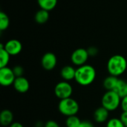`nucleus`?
<instances>
[{"mask_svg": "<svg viewBox=\"0 0 127 127\" xmlns=\"http://www.w3.org/2000/svg\"><path fill=\"white\" fill-rule=\"evenodd\" d=\"M97 76V72L95 68L91 65L85 64L76 69V74L74 80L80 86H87L93 83L95 80Z\"/></svg>", "mask_w": 127, "mask_h": 127, "instance_id": "nucleus-1", "label": "nucleus"}, {"mask_svg": "<svg viewBox=\"0 0 127 127\" xmlns=\"http://www.w3.org/2000/svg\"><path fill=\"white\" fill-rule=\"evenodd\" d=\"M106 66L109 75L118 77L127 71V60L124 56L115 54L109 59Z\"/></svg>", "mask_w": 127, "mask_h": 127, "instance_id": "nucleus-2", "label": "nucleus"}, {"mask_svg": "<svg viewBox=\"0 0 127 127\" xmlns=\"http://www.w3.org/2000/svg\"><path fill=\"white\" fill-rule=\"evenodd\" d=\"M58 110L63 115L67 117L77 115L80 110L78 102L72 97L60 100L58 103Z\"/></svg>", "mask_w": 127, "mask_h": 127, "instance_id": "nucleus-3", "label": "nucleus"}, {"mask_svg": "<svg viewBox=\"0 0 127 127\" xmlns=\"http://www.w3.org/2000/svg\"><path fill=\"white\" fill-rule=\"evenodd\" d=\"M121 97L115 91H107L101 98V104L109 112H114L121 107Z\"/></svg>", "mask_w": 127, "mask_h": 127, "instance_id": "nucleus-4", "label": "nucleus"}, {"mask_svg": "<svg viewBox=\"0 0 127 127\" xmlns=\"http://www.w3.org/2000/svg\"><path fill=\"white\" fill-rule=\"evenodd\" d=\"M73 94V87L69 82L63 80L57 83L54 87V95L60 100L71 97Z\"/></svg>", "mask_w": 127, "mask_h": 127, "instance_id": "nucleus-5", "label": "nucleus"}, {"mask_svg": "<svg viewBox=\"0 0 127 127\" xmlns=\"http://www.w3.org/2000/svg\"><path fill=\"white\" fill-rule=\"evenodd\" d=\"M89 57V55L87 51V49L80 48L74 50L72 52L71 55V63L74 65L80 67L81 65L86 64V62L88 61Z\"/></svg>", "mask_w": 127, "mask_h": 127, "instance_id": "nucleus-6", "label": "nucleus"}, {"mask_svg": "<svg viewBox=\"0 0 127 127\" xmlns=\"http://www.w3.org/2000/svg\"><path fill=\"white\" fill-rule=\"evenodd\" d=\"M13 68L8 66L0 68V84L4 87L12 86L16 80Z\"/></svg>", "mask_w": 127, "mask_h": 127, "instance_id": "nucleus-7", "label": "nucleus"}, {"mask_svg": "<svg viewBox=\"0 0 127 127\" xmlns=\"http://www.w3.org/2000/svg\"><path fill=\"white\" fill-rule=\"evenodd\" d=\"M57 63L56 55L52 52L45 53L41 59V65L46 71H51L55 68Z\"/></svg>", "mask_w": 127, "mask_h": 127, "instance_id": "nucleus-8", "label": "nucleus"}, {"mask_svg": "<svg viewBox=\"0 0 127 127\" xmlns=\"http://www.w3.org/2000/svg\"><path fill=\"white\" fill-rule=\"evenodd\" d=\"M4 49L9 53L10 56H16L20 54L22 50V45L20 41L16 39L8 40L4 45Z\"/></svg>", "mask_w": 127, "mask_h": 127, "instance_id": "nucleus-9", "label": "nucleus"}, {"mask_svg": "<svg viewBox=\"0 0 127 127\" xmlns=\"http://www.w3.org/2000/svg\"><path fill=\"white\" fill-rule=\"evenodd\" d=\"M13 86L14 89L18 93L21 94H25L30 89V83L28 80L23 76L16 77Z\"/></svg>", "mask_w": 127, "mask_h": 127, "instance_id": "nucleus-10", "label": "nucleus"}, {"mask_svg": "<svg viewBox=\"0 0 127 127\" xmlns=\"http://www.w3.org/2000/svg\"><path fill=\"white\" fill-rule=\"evenodd\" d=\"M109 111L105 109L103 106H100L95 109L93 114L94 120L97 124H103L109 121Z\"/></svg>", "mask_w": 127, "mask_h": 127, "instance_id": "nucleus-11", "label": "nucleus"}, {"mask_svg": "<svg viewBox=\"0 0 127 127\" xmlns=\"http://www.w3.org/2000/svg\"><path fill=\"white\" fill-rule=\"evenodd\" d=\"M76 69L72 65H65L60 71V76L63 80L70 82L75 79Z\"/></svg>", "mask_w": 127, "mask_h": 127, "instance_id": "nucleus-12", "label": "nucleus"}, {"mask_svg": "<svg viewBox=\"0 0 127 127\" xmlns=\"http://www.w3.org/2000/svg\"><path fill=\"white\" fill-rule=\"evenodd\" d=\"M13 123V114L9 109H4L0 113V124L2 127H10Z\"/></svg>", "mask_w": 127, "mask_h": 127, "instance_id": "nucleus-13", "label": "nucleus"}, {"mask_svg": "<svg viewBox=\"0 0 127 127\" xmlns=\"http://www.w3.org/2000/svg\"><path fill=\"white\" fill-rule=\"evenodd\" d=\"M118 79H119L118 77L112 75H109L107 77H106L103 83V86L104 89L106 91H114L116 84L118 81Z\"/></svg>", "mask_w": 127, "mask_h": 127, "instance_id": "nucleus-14", "label": "nucleus"}, {"mask_svg": "<svg viewBox=\"0 0 127 127\" xmlns=\"http://www.w3.org/2000/svg\"><path fill=\"white\" fill-rule=\"evenodd\" d=\"M49 16H50L49 11H47L43 9H40L36 13L34 19L38 24L42 25L48 22V20L49 19Z\"/></svg>", "mask_w": 127, "mask_h": 127, "instance_id": "nucleus-15", "label": "nucleus"}, {"mask_svg": "<svg viewBox=\"0 0 127 127\" xmlns=\"http://www.w3.org/2000/svg\"><path fill=\"white\" fill-rule=\"evenodd\" d=\"M10 55L4 49V47L2 44L0 45V68L7 67L10 61Z\"/></svg>", "mask_w": 127, "mask_h": 127, "instance_id": "nucleus-16", "label": "nucleus"}, {"mask_svg": "<svg viewBox=\"0 0 127 127\" xmlns=\"http://www.w3.org/2000/svg\"><path fill=\"white\" fill-rule=\"evenodd\" d=\"M40 9L51 11L54 9L57 4V0H37Z\"/></svg>", "mask_w": 127, "mask_h": 127, "instance_id": "nucleus-17", "label": "nucleus"}, {"mask_svg": "<svg viewBox=\"0 0 127 127\" xmlns=\"http://www.w3.org/2000/svg\"><path fill=\"white\" fill-rule=\"evenodd\" d=\"M114 91L117 92L121 98L127 96V82L124 80L119 78Z\"/></svg>", "mask_w": 127, "mask_h": 127, "instance_id": "nucleus-18", "label": "nucleus"}, {"mask_svg": "<svg viewBox=\"0 0 127 127\" xmlns=\"http://www.w3.org/2000/svg\"><path fill=\"white\" fill-rule=\"evenodd\" d=\"M81 122L82 121L77 117V115H73L66 118L65 126L66 127H79Z\"/></svg>", "mask_w": 127, "mask_h": 127, "instance_id": "nucleus-19", "label": "nucleus"}, {"mask_svg": "<svg viewBox=\"0 0 127 127\" xmlns=\"http://www.w3.org/2000/svg\"><path fill=\"white\" fill-rule=\"evenodd\" d=\"M10 25V19L8 16L3 11L0 12V31H3L7 29Z\"/></svg>", "mask_w": 127, "mask_h": 127, "instance_id": "nucleus-20", "label": "nucleus"}, {"mask_svg": "<svg viewBox=\"0 0 127 127\" xmlns=\"http://www.w3.org/2000/svg\"><path fill=\"white\" fill-rule=\"evenodd\" d=\"M106 127H125V126L121 118H113L109 119V121L106 122Z\"/></svg>", "mask_w": 127, "mask_h": 127, "instance_id": "nucleus-21", "label": "nucleus"}, {"mask_svg": "<svg viewBox=\"0 0 127 127\" xmlns=\"http://www.w3.org/2000/svg\"><path fill=\"white\" fill-rule=\"evenodd\" d=\"M13 73L16 76V77H22L24 74V68L21 65H16L13 68Z\"/></svg>", "mask_w": 127, "mask_h": 127, "instance_id": "nucleus-22", "label": "nucleus"}, {"mask_svg": "<svg viewBox=\"0 0 127 127\" xmlns=\"http://www.w3.org/2000/svg\"><path fill=\"white\" fill-rule=\"evenodd\" d=\"M89 57H95L98 54V49L95 46H91L87 49Z\"/></svg>", "mask_w": 127, "mask_h": 127, "instance_id": "nucleus-23", "label": "nucleus"}, {"mask_svg": "<svg viewBox=\"0 0 127 127\" xmlns=\"http://www.w3.org/2000/svg\"><path fill=\"white\" fill-rule=\"evenodd\" d=\"M44 127H60V125L58 124V123L54 120H50L48 121L47 122H45V124H44Z\"/></svg>", "mask_w": 127, "mask_h": 127, "instance_id": "nucleus-24", "label": "nucleus"}, {"mask_svg": "<svg viewBox=\"0 0 127 127\" xmlns=\"http://www.w3.org/2000/svg\"><path fill=\"white\" fill-rule=\"evenodd\" d=\"M121 108L123 112H127V95L121 98Z\"/></svg>", "mask_w": 127, "mask_h": 127, "instance_id": "nucleus-25", "label": "nucleus"}, {"mask_svg": "<svg viewBox=\"0 0 127 127\" xmlns=\"http://www.w3.org/2000/svg\"><path fill=\"white\" fill-rule=\"evenodd\" d=\"M79 127H95V126L91 121L86 120V121H82Z\"/></svg>", "mask_w": 127, "mask_h": 127, "instance_id": "nucleus-26", "label": "nucleus"}, {"mask_svg": "<svg viewBox=\"0 0 127 127\" xmlns=\"http://www.w3.org/2000/svg\"><path fill=\"white\" fill-rule=\"evenodd\" d=\"M120 118L124 123L125 127H127V112H123L121 115Z\"/></svg>", "mask_w": 127, "mask_h": 127, "instance_id": "nucleus-27", "label": "nucleus"}, {"mask_svg": "<svg viewBox=\"0 0 127 127\" xmlns=\"http://www.w3.org/2000/svg\"><path fill=\"white\" fill-rule=\"evenodd\" d=\"M23 127V125L21 124V123H19V122H13L10 127Z\"/></svg>", "mask_w": 127, "mask_h": 127, "instance_id": "nucleus-28", "label": "nucleus"}, {"mask_svg": "<svg viewBox=\"0 0 127 127\" xmlns=\"http://www.w3.org/2000/svg\"></svg>", "mask_w": 127, "mask_h": 127, "instance_id": "nucleus-29", "label": "nucleus"}]
</instances>
